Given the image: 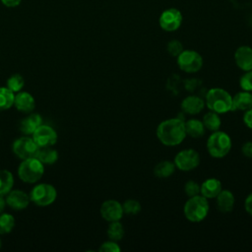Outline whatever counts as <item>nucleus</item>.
Segmentation results:
<instances>
[{
  "instance_id": "obj_27",
  "label": "nucleus",
  "mask_w": 252,
  "mask_h": 252,
  "mask_svg": "<svg viewBox=\"0 0 252 252\" xmlns=\"http://www.w3.org/2000/svg\"><path fill=\"white\" fill-rule=\"evenodd\" d=\"M106 233L110 240L117 242L123 238L125 231H124V227H123L122 223L119 220H116V221L109 222Z\"/></svg>"
},
{
  "instance_id": "obj_18",
  "label": "nucleus",
  "mask_w": 252,
  "mask_h": 252,
  "mask_svg": "<svg viewBox=\"0 0 252 252\" xmlns=\"http://www.w3.org/2000/svg\"><path fill=\"white\" fill-rule=\"evenodd\" d=\"M235 203L234 195L227 189H221L219 195L216 197V206L220 213H229L232 211Z\"/></svg>"
},
{
  "instance_id": "obj_38",
  "label": "nucleus",
  "mask_w": 252,
  "mask_h": 252,
  "mask_svg": "<svg viewBox=\"0 0 252 252\" xmlns=\"http://www.w3.org/2000/svg\"><path fill=\"white\" fill-rule=\"evenodd\" d=\"M2 4L8 8H14L20 5L22 0H1Z\"/></svg>"
},
{
  "instance_id": "obj_29",
  "label": "nucleus",
  "mask_w": 252,
  "mask_h": 252,
  "mask_svg": "<svg viewBox=\"0 0 252 252\" xmlns=\"http://www.w3.org/2000/svg\"><path fill=\"white\" fill-rule=\"evenodd\" d=\"M25 80L24 77L20 74H13L7 79L6 87L12 91L14 94L21 92V90L24 88Z\"/></svg>"
},
{
  "instance_id": "obj_3",
  "label": "nucleus",
  "mask_w": 252,
  "mask_h": 252,
  "mask_svg": "<svg viewBox=\"0 0 252 252\" xmlns=\"http://www.w3.org/2000/svg\"><path fill=\"white\" fill-rule=\"evenodd\" d=\"M209 202L202 195L189 197L183 207V214L185 218L191 222L202 221L209 213Z\"/></svg>"
},
{
  "instance_id": "obj_9",
  "label": "nucleus",
  "mask_w": 252,
  "mask_h": 252,
  "mask_svg": "<svg viewBox=\"0 0 252 252\" xmlns=\"http://www.w3.org/2000/svg\"><path fill=\"white\" fill-rule=\"evenodd\" d=\"M173 162L179 170L190 171L199 165L200 156L194 149H185L176 154Z\"/></svg>"
},
{
  "instance_id": "obj_8",
  "label": "nucleus",
  "mask_w": 252,
  "mask_h": 252,
  "mask_svg": "<svg viewBox=\"0 0 252 252\" xmlns=\"http://www.w3.org/2000/svg\"><path fill=\"white\" fill-rule=\"evenodd\" d=\"M177 65L185 73H196L203 67V57L195 50H183L177 56Z\"/></svg>"
},
{
  "instance_id": "obj_21",
  "label": "nucleus",
  "mask_w": 252,
  "mask_h": 252,
  "mask_svg": "<svg viewBox=\"0 0 252 252\" xmlns=\"http://www.w3.org/2000/svg\"><path fill=\"white\" fill-rule=\"evenodd\" d=\"M206 131V128L202 122V120L191 118L185 121V132L186 136H189L191 138H201L204 136Z\"/></svg>"
},
{
  "instance_id": "obj_31",
  "label": "nucleus",
  "mask_w": 252,
  "mask_h": 252,
  "mask_svg": "<svg viewBox=\"0 0 252 252\" xmlns=\"http://www.w3.org/2000/svg\"><path fill=\"white\" fill-rule=\"evenodd\" d=\"M239 86L242 91L252 92V70L245 71L239 79Z\"/></svg>"
},
{
  "instance_id": "obj_34",
  "label": "nucleus",
  "mask_w": 252,
  "mask_h": 252,
  "mask_svg": "<svg viewBox=\"0 0 252 252\" xmlns=\"http://www.w3.org/2000/svg\"><path fill=\"white\" fill-rule=\"evenodd\" d=\"M99 251L101 252H119L120 251V247L119 245L117 244L116 241H113V240H108V241H105L103 242L99 249Z\"/></svg>"
},
{
  "instance_id": "obj_17",
  "label": "nucleus",
  "mask_w": 252,
  "mask_h": 252,
  "mask_svg": "<svg viewBox=\"0 0 252 252\" xmlns=\"http://www.w3.org/2000/svg\"><path fill=\"white\" fill-rule=\"evenodd\" d=\"M42 124V118L38 113H28L26 117L20 120L19 130L24 134L31 136L35 131V129Z\"/></svg>"
},
{
  "instance_id": "obj_39",
  "label": "nucleus",
  "mask_w": 252,
  "mask_h": 252,
  "mask_svg": "<svg viewBox=\"0 0 252 252\" xmlns=\"http://www.w3.org/2000/svg\"><path fill=\"white\" fill-rule=\"evenodd\" d=\"M6 200L4 198V196H0V214H2L5 210V207H6Z\"/></svg>"
},
{
  "instance_id": "obj_7",
  "label": "nucleus",
  "mask_w": 252,
  "mask_h": 252,
  "mask_svg": "<svg viewBox=\"0 0 252 252\" xmlns=\"http://www.w3.org/2000/svg\"><path fill=\"white\" fill-rule=\"evenodd\" d=\"M39 147L33 141L32 137L25 135L16 139L12 145V151L20 159L35 158Z\"/></svg>"
},
{
  "instance_id": "obj_23",
  "label": "nucleus",
  "mask_w": 252,
  "mask_h": 252,
  "mask_svg": "<svg viewBox=\"0 0 252 252\" xmlns=\"http://www.w3.org/2000/svg\"><path fill=\"white\" fill-rule=\"evenodd\" d=\"M175 164L173 161L161 160L154 167V175L158 178H167L174 173Z\"/></svg>"
},
{
  "instance_id": "obj_11",
  "label": "nucleus",
  "mask_w": 252,
  "mask_h": 252,
  "mask_svg": "<svg viewBox=\"0 0 252 252\" xmlns=\"http://www.w3.org/2000/svg\"><path fill=\"white\" fill-rule=\"evenodd\" d=\"M32 137L39 148L53 146L56 144L58 139L56 131L51 126L45 124L39 125L32 133Z\"/></svg>"
},
{
  "instance_id": "obj_4",
  "label": "nucleus",
  "mask_w": 252,
  "mask_h": 252,
  "mask_svg": "<svg viewBox=\"0 0 252 252\" xmlns=\"http://www.w3.org/2000/svg\"><path fill=\"white\" fill-rule=\"evenodd\" d=\"M232 146L229 135L223 131H214L207 140V151L212 158H224Z\"/></svg>"
},
{
  "instance_id": "obj_32",
  "label": "nucleus",
  "mask_w": 252,
  "mask_h": 252,
  "mask_svg": "<svg viewBox=\"0 0 252 252\" xmlns=\"http://www.w3.org/2000/svg\"><path fill=\"white\" fill-rule=\"evenodd\" d=\"M166 50L171 56L177 57L183 51V45L179 40L172 39L167 43Z\"/></svg>"
},
{
  "instance_id": "obj_33",
  "label": "nucleus",
  "mask_w": 252,
  "mask_h": 252,
  "mask_svg": "<svg viewBox=\"0 0 252 252\" xmlns=\"http://www.w3.org/2000/svg\"><path fill=\"white\" fill-rule=\"evenodd\" d=\"M184 192L188 197H193L199 195L200 185L194 180H188L184 185Z\"/></svg>"
},
{
  "instance_id": "obj_14",
  "label": "nucleus",
  "mask_w": 252,
  "mask_h": 252,
  "mask_svg": "<svg viewBox=\"0 0 252 252\" xmlns=\"http://www.w3.org/2000/svg\"><path fill=\"white\" fill-rule=\"evenodd\" d=\"M234 61L240 70H252V48L248 45L239 46L234 52Z\"/></svg>"
},
{
  "instance_id": "obj_26",
  "label": "nucleus",
  "mask_w": 252,
  "mask_h": 252,
  "mask_svg": "<svg viewBox=\"0 0 252 252\" xmlns=\"http://www.w3.org/2000/svg\"><path fill=\"white\" fill-rule=\"evenodd\" d=\"M15 94L7 87H0V111L7 110L14 105Z\"/></svg>"
},
{
  "instance_id": "obj_36",
  "label": "nucleus",
  "mask_w": 252,
  "mask_h": 252,
  "mask_svg": "<svg viewBox=\"0 0 252 252\" xmlns=\"http://www.w3.org/2000/svg\"><path fill=\"white\" fill-rule=\"evenodd\" d=\"M243 122L246 127L252 129V107L245 110L243 114Z\"/></svg>"
},
{
  "instance_id": "obj_25",
  "label": "nucleus",
  "mask_w": 252,
  "mask_h": 252,
  "mask_svg": "<svg viewBox=\"0 0 252 252\" xmlns=\"http://www.w3.org/2000/svg\"><path fill=\"white\" fill-rule=\"evenodd\" d=\"M202 122H203L206 130H209L212 132L219 130L221 125V121L219 116V113L212 111V110H210L203 116Z\"/></svg>"
},
{
  "instance_id": "obj_16",
  "label": "nucleus",
  "mask_w": 252,
  "mask_h": 252,
  "mask_svg": "<svg viewBox=\"0 0 252 252\" xmlns=\"http://www.w3.org/2000/svg\"><path fill=\"white\" fill-rule=\"evenodd\" d=\"M14 106L23 113H31L35 107L34 97L28 92H19L15 94Z\"/></svg>"
},
{
  "instance_id": "obj_5",
  "label": "nucleus",
  "mask_w": 252,
  "mask_h": 252,
  "mask_svg": "<svg viewBox=\"0 0 252 252\" xmlns=\"http://www.w3.org/2000/svg\"><path fill=\"white\" fill-rule=\"evenodd\" d=\"M44 173V165L37 158L23 159L18 167L19 178L26 183L37 182Z\"/></svg>"
},
{
  "instance_id": "obj_40",
  "label": "nucleus",
  "mask_w": 252,
  "mask_h": 252,
  "mask_svg": "<svg viewBox=\"0 0 252 252\" xmlns=\"http://www.w3.org/2000/svg\"><path fill=\"white\" fill-rule=\"evenodd\" d=\"M1 246H2V240H1V238H0V248H1Z\"/></svg>"
},
{
  "instance_id": "obj_35",
  "label": "nucleus",
  "mask_w": 252,
  "mask_h": 252,
  "mask_svg": "<svg viewBox=\"0 0 252 252\" xmlns=\"http://www.w3.org/2000/svg\"><path fill=\"white\" fill-rule=\"evenodd\" d=\"M241 152L246 158H252V141L245 142L241 147Z\"/></svg>"
},
{
  "instance_id": "obj_28",
  "label": "nucleus",
  "mask_w": 252,
  "mask_h": 252,
  "mask_svg": "<svg viewBox=\"0 0 252 252\" xmlns=\"http://www.w3.org/2000/svg\"><path fill=\"white\" fill-rule=\"evenodd\" d=\"M15 226V218L8 213L0 214V234L10 233Z\"/></svg>"
},
{
  "instance_id": "obj_10",
  "label": "nucleus",
  "mask_w": 252,
  "mask_h": 252,
  "mask_svg": "<svg viewBox=\"0 0 252 252\" xmlns=\"http://www.w3.org/2000/svg\"><path fill=\"white\" fill-rule=\"evenodd\" d=\"M182 19V14L178 9L168 8L160 14L158 24L163 31L174 32L180 28Z\"/></svg>"
},
{
  "instance_id": "obj_1",
  "label": "nucleus",
  "mask_w": 252,
  "mask_h": 252,
  "mask_svg": "<svg viewBox=\"0 0 252 252\" xmlns=\"http://www.w3.org/2000/svg\"><path fill=\"white\" fill-rule=\"evenodd\" d=\"M158 141L167 147H174L183 142L186 137L185 121L178 117L161 121L156 131Z\"/></svg>"
},
{
  "instance_id": "obj_13",
  "label": "nucleus",
  "mask_w": 252,
  "mask_h": 252,
  "mask_svg": "<svg viewBox=\"0 0 252 252\" xmlns=\"http://www.w3.org/2000/svg\"><path fill=\"white\" fill-rule=\"evenodd\" d=\"M6 204L13 210L21 211L26 209L30 202L31 198L26 192L20 189H12L5 197Z\"/></svg>"
},
{
  "instance_id": "obj_19",
  "label": "nucleus",
  "mask_w": 252,
  "mask_h": 252,
  "mask_svg": "<svg viewBox=\"0 0 252 252\" xmlns=\"http://www.w3.org/2000/svg\"><path fill=\"white\" fill-rule=\"evenodd\" d=\"M221 183L217 178H208L200 186V193L206 199H214L221 191Z\"/></svg>"
},
{
  "instance_id": "obj_24",
  "label": "nucleus",
  "mask_w": 252,
  "mask_h": 252,
  "mask_svg": "<svg viewBox=\"0 0 252 252\" xmlns=\"http://www.w3.org/2000/svg\"><path fill=\"white\" fill-rule=\"evenodd\" d=\"M14 186V175L7 169H0V196H6Z\"/></svg>"
},
{
  "instance_id": "obj_30",
  "label": "nucleus",
  "mask_w": 252,
  "mask_h": 252,
  "mask_svg": "<svg viewBox=\"0 0 252 252\" xmlns=\"http://www.w3.org/2000/svg\"><path fill=\"white\" fill-rule=\"evenodd\" d=\"M122 208H123L124 214H126V215L135 216V215H138L141 212L140 202H138L137 200H134V199L126 200L122 204Z\"/></svg>"
},
{
  "instance_id": "obj_22",
  "label": "nucleus",
  "mask_w": 252,
  "mask_h": 252,
  "mask_svg": "<svg viewBox=\"0 0 252 252\" xmlns=\"http://www.w3.org/2000/svg\"><path fill=\"white\" fill-rule=\"evenodd\" d=\"M58 157V152L53 149L52 146H47L40 147L35 158H37L43 164H53L57 161Z\"/></svg>"
},
{
  "instance_id": "obj_2",
  "label": "nucleus",
  "mask_w": 252,
  "mask_h": 252,
  "mask_svg": "<svg viewBox=\"0 0 252 252\" xmlns=\"http://www.w3.org/2000/svg\"><path fill=\"white\" fill-rule=\"evenodd\" d=\"M205 105L219 114L232 110V96L221 88H212L205 95Z\"/></svg>"
},
{
  "instance_id": "obj_15",
  "label": "nucleus",
  "mask_w": 252,
  "mask_h": 252,
  "mask_svg": "<svg viewBox=\"0 0 252 252\" xmlns=\"http://www.w3.org/2000/svg\"><path fill=\"white\" fill-rule=\"evenodd\" d=\"M180 107L183 112L189 115H195L204 109L205 100L199 95L190 94L182 99Z\"/></svg>"
},
{
  "instance_id": "obj_37",
  "label": "nucleus",
  "mask_w": 252,
  "mask_h": 252,
  "mask_svg": "<svg viewBox=\"0 0 252 252\" xmlns=\"http://www.w3.org/2000/svg\"><path fill=\"white\" fill-rule=\"evenodd\" d=\"M244 209L246 213H248L250 216H252V193H250L245 201H244Z\"/></svg>"
},
{
  "instance_id": "obj_12",
  "label": "nucleus",
  "mask_w": 252,
  "mask_h": 252,
  "mask_svg": "<svg viewBox=\"0 0 252 252\" xmlns=\"http://www.w3.org/2000/svg\"><path fill=\"white\" fill-rule=\"evenodd\" d=\"M100 216L108 222L120 220L124 215L122 204L116 200L104 201L99 209Z\"/></svg>"
},
{
  "instance_id": "obj_6",
  "label": "nucleus",
  "mask_w": 252,
  "mask_h": 252,
  "mask_svg": "<svg viewBox=\"0 0 252 252\" xmlns=\"http://www.w3.org/2000/svg\"><path fill=\"white\" fill-rule=\"evenodd\" d=\"M31 201L38 207H47L57 198L56 188L49 183H39L35 185L30 193Z\"/></svg>"
},
{
  "instance_id": "obj_20",
  "label": "nucleus",
  "mask_w": 252,
  "mask_h": 252,
  "mask_svg": "<svg viewBox=\"0 0 252 252\" xmlns=\"http://www.w3.org/2000/svg\"><path fill=\"white\" fill-rule=\"evenodd\" d=\"M252 107V94L247 91H242L232 96V111H245Z\"/></svg>"
}]
</instances>
